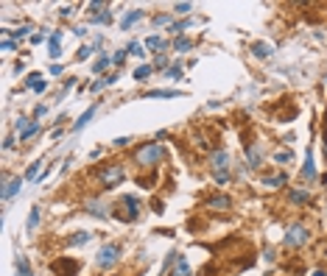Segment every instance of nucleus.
I'll use <instances>...</instances> for the list:
<instances>
[{
  "instance_id": "40",
  "label": "nucleus",
  "mask_w": 327,
  "mask_h": 276,
  "mask_svg": "<svg viewBox=\"0 0 327 276\" xmlns=\"http://www.w3.org/2000/svg\"><path fill=\"white\" fill-rule=\"evenodd\" d=\"M168 65V56H157V59H154V67H165Z\"/></svg>"
},
{
  "instance_id": "29",
  "label": "nucleus",
  "mask_w": 327,
  "mask_h": 276,
  "mask_svg": "<svg viewBox=\"0 0 327 276\" xmlns=\"http://www.w3.org/2000/svg\"><path fill=\"white\" fill-rule=\"evenodd\" d=\"M173 48H176V53H185V50H190L193 42L190 39H185V36H179V39H173Z\"/></svg>"
},
{
  "instance_id": "5",
  "label": "nucleus",
  "mask_w": 327,
  "mask_h": 276,
  "mask_svg": "<svg viewBox=\"0 0 327 276\" xmlns=\"http://www.w3.org/2000/svg\"><path fill=\"white\" fill-rule=\"evenodd\" d=\"M39 131V123L36 120H28V117H20V120L14 123V134L20 137V140H28V137H34Z\"/></svg>"
},
{
  "instance_id": "15",
  "label": "nucleus",
  "mask_w": 327,
  "mask_h": 276,
  "mask_svg": "<svg viewBox=\"0 0 327 276\" xmlns=\"http://www.w3.org/2000/svg\"><path fill=\"white\" fill-rule=\"evenodd\" d=\"M171 276H190V262L185 260V257H176V265H173V271H171Z\"/></svg>"
},
{
  "instance_id": "6",
  "label": "nucleus",
  "mask_w": 327,
  "mask_h": 276,
  "mask_svg": "<svg viewBox=\"0 0 327 276\" xmlns=\"http://www.w3.org/2000/svg\"><path fill=\"white\" fill-rule=\"evenodd\" d=\"M53 271L59 276H76L79 274V262H73V260H56L53 262Z\"/></svg>"
},
{
  "instance_id": "46",
  "label": "nucleus",
  "mask_w": 327,
  "mask_h": 276,
  "mask_svg": "<svg viewBox=\"0 0 327 276\" xmlns=\"http://www.w3.org/2000/svg\"><path fill=\"white\" fill-rule=\"evenodd\" d=\"M51 76H62V65H53V67H51Z\"/></svg>"
},
{
  "instance_id": "31",
  "label": "nucleus",
  "mask_w": 327,
  "mask_h": 276,
  "mask_svg": "<svg viewBox=\"0 0 327 276\" xmlns=\"http://www.w3.org/2000/svg\"><path fill=\"white\" fill-rule=\"evenodd\" d=\"M90 22H95V25H106V22H112V11H103V14H95Z\"/></svg>"
},
{
  "instance_id": "11",
  "label": "nucleus",
  "mask_w": 327,
  "mask_h": 276,
  "mask_svg": "<svg viewBox=\"0 0 327 276\" xmlns=\"http://www.w3.org/2000/svg\"><path fill=\"white\" fill-rule=\"evenodd\" d=\"M246 162H249V167H260V165H263L260 145H246Z\"/></svg>"
},
{
  "instance_id": "19",
  "label": "nucleus",
  "mask_w": 327,
  "mask_h": 276,
  "mask_svg": "<svg viewBox=\"0 0 327 276\" xmlns=\"http://www.w3.org/2000/svg\"><path fill=\"white\" fill-rule=\"evenodd\" d=\"M229 204H232V201L226 198V195H213V198L207 201L210 210H229Z\"/></svg>"
},
{
  "instance_id": "10",
  "label": "nucleus",
  "mask_w": 327,
  "mask_h": 276,
  "mask_svg": "<svg viewBox=\"0 0 327 276\" xmlns=\"http://www.w3.org/2000/svg\"><path fill=\"white\" fill-rule=\"evenodd\" d=\"M20 187H23V179H20V176H17V179H12V181H6V187H3V201L14 198V195L20 193Z\"/></svg>"
},
{
  "instance_id": "3",
  "label": "nucleus",
  "mask_w": 327,
  "mask_h": 276,
  "mask_svg": "<svg viewBox=\"0 0 327 276\" xmlns=\"http://www.w3.org/2000/svg\"><path fill=\"white\" fill-rule=\"evenodd\" d=\"M310 240V229L305 226V223H291L288 226V232H285V245L288 248H299Z\"/></svg>"
},
{
  "instance_id": "37",
  "label": "nucleus",
  "mask_w": 327,
  "mask_h": 276,
  "mask_svg": "<svg viewBox=\"0 0 327 276\" xmlns=\"http://www.w3.org/2000/svg\"><path fill=\"white\" fill-rule=\"evenodd\" d=\"M126 53H132V56H143V48L137 42H129V48H126Z\"/></svg>"
},
{
  "instance_id": "44",
  "label": "nucleus",
  "mask_w": 327,
  "mask_h": 276,
  "mask_svg": "<svg viewBox=\"0 0 327 276\" xmlns=\"http://www.w3.org/2000/svg\"><path fill=\"white\" fill-rule=\"evenodd\" d=\"M14 48H17V45H14L12 39H3V50H14Z\"/></svg>"
},
{
  "instance_id": "39",
  "label": "nucleus",
  "mask_w": 327,
  "mask_h": 276,
  "mask_svg": "<svg viewBox=\"0 0 327 276\" xmlns=\"http://www.w3.org/2000/svg\"><path fill=\"white\" fill-rule=\"evenodd\" d=\"M112 62H115V65H123V62H126V50H118V53L112 56Z\"/></svg>"
},
{
  "instance_id": "13",
  "label": "nucleus",
  "mask_w": 327,
  "mask_h": 276,
  "mask_svg": "<svg viewBox=\"0 0 327 276\" xmlns=\"http://www.w3.org/2000/svg\"><path fill=\"white\" fill-rule=\"evenodd\" d=\"M95 109H98V103H92L90 109L84 112V114H81L79 120H76V126H73V131H81L84 126H90V120H92V117H95Z\"/></svg>"
},
{
  "instance_id": "49",
  "label": "nucleus",
  "mask_w": 327,
  "mask_h": 276,
  "mask_svg": "<svg viewBox=\"0 0 327 276\" xmlns=\"http://www.w3.org/2000/svg\"><path fill=\"white\" fill-rule=\"evenodd\" d=\"M313 276H327L325 271H313Z\"/></svg>"
},
{
  "instance_id": "22",
  "label": "nucleus",
  "mask_w": 327,
  "mask_h": 276,
  "mask_svg": "<svg viewBox=\"0 0 327 276\" xmlns=\"http://www.w3.org/2000/svg\"><path fill=\"white\" fill-rule=\"evenodd\" d=\"M87 212H90V215H95V218H106V207H103V204H98V201H87Z\"/></svg>"
},
{
  "instance_id": "35",
  "label": "nucleus",
  "mask_w": 327,
  "mask_h": 276,
  "mask_svg": "<svg viewBox=\"0 0 327 276\" xmlns=\"http://www.w3.org/2000/svg\"><path fill=\"white\" fill-rule=\"evenodd\" d=\"M103 67H109V56H103V59H98V62L92 65V70H95V73H101Z\"/></svg>"
},
{
  "instance_id": "26",
  "label": "nucleus",
  "mask_w": 327,
  "mask_h": 276,
  "mask_svg": "<svg viewBox=\"0 0 327 276\" xmlns=\"http://www.w3.org/2000/svg\"><path fill=\"white\" fill-rule=\"evenodd\" d=\"M59 39H62V33H51V56H53V59H59V56H62V48H59Z\"/></svg>"
},
{
  "instance_id": "27",
  "label": "nucleus",
  "mask_w": 327,
  "mask_h": 276,
  "mask_svg": "<svg viewBox=\"0 0 327 276\" xmlns=\"http://www.w3.org/2000/svg\"><path fill=\"white\" fill-rule=\"evenodd\" d=\"M151 73H154V67H148V65H140L135 70V78L137 81H148V76H151Z\"/></svg>"
},
{
  "instance_id": "14",
  "label": "nucleus",
  "mask_w": 327,
  "mask_h": 276,
  "mask_svg": "<svg viewBox=\"0 0 327 276\" xmlns=\"http://www.w3.org/2000/svg\"><path fill=\"white\" fill-rule=\"evenodd\" d=\"M252 56H258V59H269V56H274V48L266 42H255L252 45Z\"/></svg>"
},
{
  "instance_id": "20",
  "label": "nucleus",
  "mask_w": 327,
  "mask_h": 276,
  "mask_svg": "<svg viewBox=\"0 0 327 276\" xmlns=\"http://www.w3.org/2000/svg\"><path fill=\"white\" fill-rule=\"evenodd\" d=\"M39 207H31V215H28V226H25V229H28V234H34L36 229H39Z\"/></svg>"
},
{
  "instance_id": "36",
  "label": "nucleus",
  "mask_w": 327,
  "mask_h": 276,
  "mask_svg": "<svg viewBox=\"0 0 327 276\" xmlns=\"http://www.w3.org/2000/svg\"><path fill=\"white\" fill-rule=\"evenodd\" d=\"M171 20H173V14H159V17H154V25H168Z\"/></svg>"
},
{
  "instance_id": "12",
  "label": "nucleus",
  "mask_w": 327,
  "mask_h": 276,
  "mask_svg": "<svg viewBox=\"0 0 327 276\" xmlns=\"http://www.w3.org/2000/svg\"><path fill=\"white\" fill-rule=\"evenodd\" d=\"M288 201H291V204H308V201H310V190H302V187L288 190Z\"/></svg>"
},
{
  "instance_id": "21",
  "label": "nucleus",
  "mask_w": 327,
  "mask_h": 276,
  "mask_svg": "<svg viewBox=\"0 0 327 276\" xmlns=\"http://www.w3.org/2000/svg\"><path fill=\"white\" fill-rule=\"evenodd\" d=\"M263 184H266V187H282V184H288V176H285V173H277V176H266V179H263Z\"/></svg>"
},
{
  "instance_id": "8",
  "label": "nucleus",
  "mask_w": 327,
  "mask_h": 276,
  "mask_svg": "<svg viewBox=\"0 0 327 276\" xmlns=\"http://www.w3.org/2000/svg\"><path fill=\"white\" fill-rule=\"evenodd\" d=\"M25 87L34 89V92H45V89H48V81L39 76V73H28V76H25Z\"/></svg>"
},
{
  "instance_id": "1",
  "label": "nucleus",
  "mask_w": 327,
  "mask_h": 276,
  "mask_svg": "<svg viewBox=\"0 0 327 276\" xmlns=\"http://www.w3.org/2000/svg\"><path fill=\"white\" fill-rule=\"evenodd\" d=\"M162 156H165V148H162V145H159V143H148V145H140V148L135 151V162L140 167H154Z\"/></svg>"
},
{
  "instance_id": "30",
  "label": "nucleus",
  "mask_w": 327,
  "mask_h": 276,
  "mask_svg": "<svg viewBox=\"0 0 327 276\" xmlns=\"http://www.w3.org/2000/svg\"><path fill=\"white\" fill-rule=\"evenodd\" d=\"M291 159H293V151H291V148H288V151H277V154H274V162H280V165L291 162Z\"/></svg>"
},
{
  "instance_id": "48",
  "label": "nucleus",
  "mask_w": 327,
  "mask_h": 276,
  "mask_svg": "<svg viewBox=\"0 0 327 276\" xmlns=\"http://www.w3.org/2000/svg\"><path fill=\"white\" fill-rule=\"evenodd\" d=\"M25 33H28V28H25V25H23V28H17V31H14V36L20 39V36H25Z\"/></svg>"
},
{
  "instance_id": "25",
  "label": "nucleus",
  "mask_w": 327,
  "mask_h": 276,
  "mask_svg": "<svg viewBox=\"0 0 327 276\" xmlns=\"http://www.w3.org/2000/svg\"><path fill=\"white\" fill-rule=\"evenodd\" d=\"M146 45H148V48H151V50H162V48H165V45H168V42H165L162 36H157V33H151V36H148V39H146Z\"/></svg>"
},
{
  "instance_id": "7",
  "label": "nucleus",
  "mask_w": 327,
  "mask_h": 276,
  "mask_svg": "<svg viewBox=\"0 0 327 276\" xmlns=\"http://www.w3.org/2000/svg\"><path fill=\"white\" fill-rule=\"evenodd\" d=\"M101 179L106 181V184H118V181L123 179V167H120V165H109L106 170H101Z\"/></svg>"
},
{
  "instance_id": "42",
  "label": "nucleus",
  "mask_w": 327,
  "mask_h": 276,
  "mask_svg": "<svg viewBox=\"0 0 327 276\" xmlns=\"http://www.w3.org/2000/svg\"><path fill=\"white\" fill-rule=\"evenodd\" d=\"M126 143H129V137H118V140H115V143H112V145H115V148H123V145H126Z\"/></svg>"
},
{
  "instance_id": "2",
  "label": "nucleus",
  "mask_w": 327,
  "mask_h": 276,
  "mask_svg": "<svg viewBox=\"0 0 327 276\" xmlns=\"http://www.w3.org/2000/svg\"><path fill=\"white\" fill-rule=\"evenodd\" d=\"M210 170H213V179L218 184H226L229 181V154L226 151H213V156H210Z\"/></svg>"
},
{
  "instance_id": "43",
  "label": "nucleus",
  "mask_w": 327,
  "mask_h": 276,
  "mask_svg": "<svg viewBox=\"0 0 327 276\" xmlns=\"http://www.w3.org/2000/svg\"><path fill=\"white\" fill-rule=\"evenodd\" d=\"M42 36H45V33H31V45H39L42 42Z\"/></svg>"
},
{
  "instance_id": "16",
  "label": "nucleus",
  "mask_w": 327,
  "mask_h": 276,
  "mask_svg": "<svg viewBox=\"0 0 327 276\" xmlns=\"http://www.w3.org/2000/svg\"><path fill=\"white\" fill-rule=\"evenodd\" d=\"M179 95H185V92H179V89H151V92H146V98H179Z\"/></svg>"
},
{
  "instance_id": "24",
  "label": "nucleus",
  "mask_w": 327,
  "mask_h": 276,
  "mask_svg": "<svg viewBox=\"0 0 327 276\" xmlns=\"http://www.w3.org/2000/svg\"><path fill=\"white\" fill-rule=\"evenodd\" d=\"M123 207L129 210V218H137V210H140V201L132 198V195H123Z\"/></svg>"
},
{
  "instance_id": "45",
  "label": "nucleus",
  "mask_w": 327,
  "mask_h": 276,
  "mask_svg": "<svg viewBox=\"0 0 327 276\" xmlns=\"http://www.w3.org/2000/svg\"><path fill=\"white\" fill-rule=\"evenodd\" d=\"M59 14H62V17H70V14H73V6H65V9H59Z\"/></svg>"
},
{
  "instance_id": "28",
  "label": "nucleus",
  "mask_w": 327,
  "mask_h": 276,
  "mask_svg": "<svg viewBox=\"0 0 327 276\" xmlns=\"http://www.w3.org/2000/svg\"><path fill=\"white\" fill-rule=\"evenodd\" d=\"M17 276H31V265L25 257H17Z\"/></svg>"
},
{
  "instance_id": "41",
  "label": "nucleus",
  "mask_w": 327,
  "mask_h": 276,
  "mask_svg": "<svg viewBox=\"0 0 327 276\" xmlns=\"http://www.w3.org/2000/svg\"><path fill=\"white\" fill-rule=\"evenodd\" d=\"M14 148V137H6V143H3V151H12Z\"/></svg>"
},
{
  "instance_id": "47",
  "label": "nucleus",
  "mask_w": 327,
  "mask_h": 276,
  "mask_svg": "<svg viewBox=\"0 0 327 276\" xmlns=\"http://www.w3.org/2000/svg\"><path fill=\"white\" fill-rule=\"evenodd\" d=\"M45 112H48L45 106H36V109H34V117H42V114H45Z\"/></svg>"
},
{
  "instance_id": "50",
  "label": "nucleus",
  "mask_w": 327,
  "mask_h": 276,
  "mask_svg": "<svg viewBox=\"0 0 327 276\" xmlns=\"http://www.w3.org/2000/svg\"><path fill=\"white\" fill-rule=\"evenodd\" d=\"M325 156H327V131H325Z\"/></svg>"
},
{
  "instance_id": "33",
  "label": "nucleus",
  "mask_w": 327,
  "mask_h": 276,
  "mask_svg": "<svg viewBox=\"0 0 327 276\" xmlns=\"http://www.w3.org/2000/svg\"><path fill=\"white\" fill-rule=\"evenodd\" d=\"M190 11H193L190 3H176V6H173V14H190Z\"/></svg>"
},
{
  "instance_id": "17",
  "label": "nucleus",
  "mask_w": 327,
  "mask_h": 276,
  "mask_svg": "<svg viewBox=\"0 0 327 276\" xmlns=\"http://www.w3.org/2000/svg\"><path fill=\"white\" fill-rule=\"evenodd\" d=\"M137 20H143V11H140V9H135V11H126V17L120 20V28H123V31H126V28H132V25H135Z\"/></svg>"
},
{
  "instance_id": "18",
  "label": "nucleus",
  "mask_w": 327,
  "mask_h": 276,
  "mask_svg": "<svg viewBox=\"0 0 327 276\" xmlns=\"http://www.w3.org/2000/svg\"><path fill=\"white\" fill-rule=\"evenodd\" d=\"M115 81H118V73H112V76H103L101 81H92V84H90V92H98V89H103V87H112Z\"/></svg>"
},
{
  "instance_id": "38",
  "label": "nucleus",
  "mask_w": 327,
  "mask_h": 276,
  "mask_svg": "<svg viewBox=\"0 0 327 276\" xmlns=\"http://www.w3.org/2000/svg\"><path fill=\"white\" fill-rule=\"evenodd\" d=\"M39 167H42V165H39V162H36V165H31V167H28V170H25V179H39V173H36Z\"/></svg>"
},
{
  "instance_id": "4",
  "label": "nucleus",
  "mask_w": 327,
  "mask_h": 276,
  "mask_svg": "<svg viewBox=\"0 0 327 276\" xmlns=\"http://www.w3.org/2000/svg\"><path fill=\"white\" fill-rule=\"evenodd\" d=\"M118 260H120V245L106 243V245H101V251L95 257V265L101 268V271H106V268H112Z\"/></svg>"
},
{
  "instance_id": "32",
  "label": "nucleus",
  "mask_w": 327,
  "mask_h": 276,
  "mask_svg": "<svg viewBox=\"0 0 327 276\" xmlns=\"http://www.w3.org/2000/svg\"><path fill=\"white\" fill-rule=\"evenodd\" d=\"M165 76H168L171 81H179V78H182V67H179V65L168 67V73H165Z\"/></svg>"
},
{
  "instance_id": "34",
  "label": "nucleus",
  "mask_w": 327,
  "mask_h": 276,
  "mask_svg": "<svg viewBox=\"0 0 327 276\" xmlns=\"http://www.w3.org/2000/svg\"><path fill=\"white\" fill-rule=\"evenodd\" d=\"M92 50H95V45H87V48H81V50H79V56H76V59H79V62H84V59H90V56H92Z\"/></svg>"
},
{
  "instance_id": "23",
  "label": "nucleus",
  "mask_w": 327,
  "mask_h": 276,
  "mask_svg": "<svg viewBox=\"0 0 327 276\" xmlns=\"http://www.w3.org/2000/svg\"><path fill=\"white\" fill-rule=\"evenodd\" d=\"M90 240H92V232H76L68 240V245H84V243H90Z\"/></svg>"
},
{
  "instance_id": "9",
  "label": "nucleus",
  "mask_w": 327,
  "mask_h": 276,
  "mask_svg": "<svg viewBox=\"0 0 327 276\" xmlns=\"http://www.w3.org/2000/svg\"><path fill=\"white\" fill-rule=\"evenodd\" d=\"M302 179H316V162H313V151H305V165H302Z\"/></svg>"
}]
</instances>
